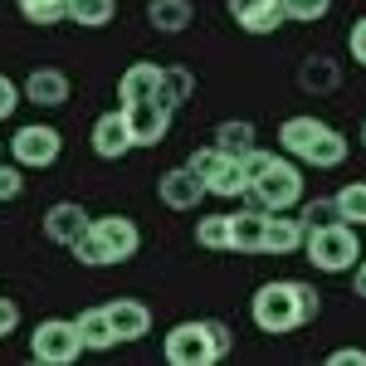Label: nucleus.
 <instances>
[{"label":"nucleus","instance_id":"nucleus-3","mask_svg":"<svg viewBox=\"0 0 366 366\" xmlns=\"http://www.w3.org/2000/svg\"><path fill=\"white\" fill-rule=\"evenodd\" d=\"M171 366H215L234 352V332L220 317H196V322H176L162 342Z\"/></svg>","mask_w":366,"mask_h":366},{"label":"nucleus","instance_id":"nucleus-9","mask_svg":"<svg viewBox=\"0 0 366 366\" xmlns=\"http://www.w3.org/2000/svg\"><path fill=\"white\" fill-rule=\"evenodd\" d=\"M225 10L244 34H274V29L288 25L283 0H225Z\"/></svg>","mask_w":366,"mask_h":366},{"label":"nucleus","instance_id":"nucleus-5","mask_svg":"<svg viewBox=\"0 0 366 366\" xmlns=\"http://www.w3.org/2000/svg\"><path fill=\"white\" fill-rule=\"evenodd\" d=\"M244 196L259 210H293V205H303V171L293 157H269V167L249 181Z\"/></svg>","mask_w":366,"mask_h":366},{"label":"nucleus","instance_id":"nucleus-8","mask_svg":"<svg viewBox=\"0 0 366 366\" xmlns=\"http://www.w3.org/2000/svg\"><path fill=\"white\" fill-rule=\"evenodd\" d=\"M171 113L162 98H147V103H122V117H127V132H132V147H157V142L171 132Z\"/></svg>","mask_w":366,"mask_h":366},{"label":"nucleus","instance_id":"nucleus-11","mask_svg":"<svg viewBox=\"0 0 366 366\" xmlns=\"http://www.w3.org/2000/svg\"><path fill=\"white\" fill-rule=\"evenodd\" d=\"M157 196L167 210H196L200 200H205V181H200L191 167H171L162 181H157Z\"/></svg>","mask_w":366,"mask_h":366},{"label":"nucleus","instance_id":"nucleus-25","mask_svg":"<svg viewBox=\"0 0 366 366\" xmlns=\"http://www.w3.org/2000/svg\"><path fill=\"white\" fill-rule=\"evenodd\" d=\"M332 200H337V220H347V225H366V181H347Z\"/></svg>","mask_w":366,"mask_h":366},{"label":"nucleus","instance_id":"nucleus-22","mask_svg":"<svg viewBox=\"0 0 366 366\" xmlns=\"http://www.w3.org/2000/svg\"><path fill=\"white\" fill-rule=\"evenodd\" d=\"M113 15H117V0H69V25H79V29H103V25H113Z\"/></svg>","mask_w":366,"mask_h":366},{"label":"nucleus","instance_id":"nucleus-18","mask_svg":"<svg viewBox=\"0 0 366 366\" xmlns=\"http://www.w3.org/2000/svg\"><path fill=\"white\" fill-rule=\"evenodd\" d=\"M264 225H269V210H239L229 215V249L239 254H264Z\"/></svg>","mask_w":366,"mask_h":366},{"label":"nucleus","instance_id":"nucleus-7","mask_svg":"<svg viewBox=\"0 0 366 366\" xmlns=\"http://www.w3.org/2000/svg\"><path fill=\"white\" fill-rule=\"evenodd\" d=\"M59 152H64V137H59V127H49V122H29V127H20L10 137V162L15 167H29V171L54 167Z\"/></svg>","mask_w":366,"mask_h":366},{"label":"nucleus","instance_id":"nucleus-4","mask_svg":"<svg viewBox=\"0 0 366 366\" xmlns=\"http://www.w3.org/2000/svg\"><path fill=\"white\" fill-rule=\"evenodd\" d=\"M303 254L317 274H352L357 259H362V239H357V225L347 220H332V225H317L303 234Z\"/></svg>","mask_w":366,"mask_h":366},{"label":"nucleus","instance_id":"nucleus-1","mask_svg":"<svg viewBox=\"0 0 366 366\" xmlns=\"http://www.w3.org/2000/svg\"><path fill=\"white\" fill-rule=\"evenodd\" d=\"M317 312H322V293H317L312 283H298V279H274V283H264V288L249 298L254 327L269 332V337L298 332V327L312 322Z\"/></svg>","mask_w":366,"mask_h":366},{"label":"nucleus","instance_id":"nucleus-17","mask_svg":"<svg viewBox=\"0 0 366 366\" xmlns=\"http://www.w3.org/2000/svg\"><path fill=\"white\" fill-rule=\"evenodd\" d=\"M108 322H113L117 342H142L152 332V308L142 298H113L108 303Z\"/></svg>","mask_w":366,"mask_h":366},{"label":"nucleus","instance_id":"nucleus-13","mask_svg":"<svg viewBox=\"0 0 366 366\" xmlns=\"http://www.w3.org/2000/svg\"><path fill=\"white\" fill-rule=\"evenodd\" d=\"M147 98H162V64L137 59V64H127L122 79H117V108H122V103H147Z\"/></svg>","mask_w":366,"mask_h":366},{"label":"nucleus","instance_id":"nucleus-39","mask_svg":"<svg viewBox=\"0 0 366 366\" xmlns=\"http://www.w3.org/2000/svg\"><path fill=\"white\" fill-rule=\"evenodd\" d=\"M362 147H366V122H362Z\"/></svg>","mask_w":366,"mask_h":366},{"label":"nucleus","instance_id":"nucleus-32","mask_svg":"<svg viewBox=\"0 0 366 366\" xmlns=\"http://www.w3.org/2000/svg\"><path fill=\"white\" fill-rule=\"evenodd\" d=\"M220 162H225V152H220V147H215V142H210V147H200V152H191V162H186V167L196 171L200 181H210V176H215V167H220Z\"/></svg>","mask_w":366,"mask_h":366},{"label":"nucleus","instance_id":"nucleus-15","mask_svg":"<svg viewBox=\"0 0 366 366\" xmlns=\"http://www.w3.org/2000/svg\"><path fill=\"white\" fill-rule=\"evenodd\" d=\"M93 152H98L103 162H122V157L132 152V132H127L122 108H113V113H103L93 122Z\"/></svg>","mask_w":366,"mask_h":366},{"label":"nucleus","instance_id":"nucleus-26","mask_svg":"<svg viewBox=\"0 0 366 366\" xmlns=\"http://www.w3.org/2000/svg\"><path fill=\"white\" fill-rule=\"evenodd\" d=\"M196 244L200 249H229V215H200L196 220Z\"/></svg>","mask_w":366,"mask_h":366},{"label":"nucleus","instance_id":"nucleus-27","mask_svg":"<svg viewBox=\"0 0 366 366\" xmlns=\"http://www.w3.org/2000/svg\"><path fill=\"white\" fill-rule=\"evenodd\" d=\"M298 84L303 88H312V93H327V88H337V64L332 59H308L303 69H298Z\"/></svg>","mask_w":366,"mask_h":366},{"label":"nucleus","instance_id":"nucleus-12","mask_svg":"<svg viewBox=\"0 0 366 366\" xmlns=\"http://www.w3.org/2000/svg\"><path fill=\"white\" fill-rule=\"evenodd\" d=\"M20 93H25V103H34V108H64V103H69V74L39 64V69H29V79L20 84Z\"/></svg>","mask_w":366,"mask_h":366},{"label":"nucleus","instance_id":"nucleus-36","mask_svg":"<svg viewBox=\"0 0 366 366\" xmlns=\"http://www.w3.org/2000/svg\"><path fill=\"white\" fill-rule=\"evenodd\" d=\"M15 327H20V308H15V303H10V298H0V342L10 337V332H15Z\"/></svg>","mask_w":366,"mask_h":366},{"label":"nucleus","instance_id":"nucleus-23","mask_svg":"<svg viewBox=\"0 0 366 366\" xmlns=\"http://www.w3.org/2000/svg\"><path fill=\"white\" fill-rule=\"evenodd\" d=\"M191 93H196V74L186 64H167L162 69V103L181 108V103H191Z\"/></svg>","mask_w":366,"mask_h":366},{"label":"nucleus","instance_id":"nucleus-20","mask_svg":"<svg viewBox=\"0 0 366 366\" xmlns=\"http://www.w3.org/2000/svg\"><path fill=\"white\" fill-rule=\"evenodd\" d=\"M191 20H196L191 0H147V25L157 34H181Z\"/></svg>","mask_w":366,"mask_h":366},{"label":"nucleus","instance_id":"nucleus-6","mask_svg":"<svg viewBox=\"0 0 366 366\" xmlns=\"http://www.w3.org/2000/svg\"><path fill=\"white\" fill-rule=\"evenodd\" d=\"M29 357L39 366H69L84 357V337L69 317H44L34 332H29Z\"/></svg>","mask_w":366,"mask_h":366},{"label":"nucleus","instance_id":"nucleus-29","mask_svg":"<svg viewBox=\"0 0 366 366\" xmlns=\"http://www.w3.org/2000/svg\"><path fill=\"white\" fill-rule=\"evenodd\" d=\"M15 5H20V15L29 25H59L69 15V0H15Z\"/></svg>","mask_w":366,"mask_h":366},{"label":"nucleus","instance_id":"nucleus-38","mask_svg":"<svg viewBox=\"0 0 366 366\" xmlns=\"http://www.w3.org/2000/svg\"><path fill=\"white\" fill-rule=\"evenodd\" d=\"M352 283H357V298H366V259H357V269H352Z\"/></svg>","mask_w":366,"mask_h":366},{"label":"nucleus","instance_id":"nucleus-24","mask_svg":"<svg viewBox=\"0 0 366 366\" xmlns=\"http://www.w3.org/2000/svg\"><path fill=\"white\" fill-rule=\"evenodd\" d=\"M210 142H215L225 157H244V152L254 147V122H244V117H239V122H220Z\"/></svg>","mask_w":366,"mask_h":366},{"label":"nucleus","instance_id":"nucleus-31","mask_svg":"<svg viewBox=\"0 0 366 366\" xmlns=\"http://www.w3.org/2000/svg\"><path fill=\"white\" fill-rule=\"evenodd\" d=\"M298 220H303L308 229H317V225H332V220H337V200H332V196H312L308 205L298 210Z\"/></svg>","mask_w":366,"mask_h":366},{"label":"nucleus","instance_id":"nucleus-2","mask_svg":"<svg viewBox=\"0 0 366 366\" xmlns=\"http://www.w3.org/2000/svg\"><path fill=\"white\" fill-rule=\"evenodd\" d=\"M279 142H283V152L293 157V162H303V167L312 171H332L347 162V152H352V142L342 137L332 122H322V117H288L279 127Z\"/></svg>","mask_w":366,"mask_h":366},{"label":"nucleus","instance_id":"nucleus-33","mask_svg":"<svg viewBox=\"0 0 366 366\" xmlns=\"http://www.w3.org/2000/svg\"><path fill=\"white\" fill-rule=\"evenodd\" d=\"M20 191H25V167L0 162V200H20Z\"/></svg>","mask_w":366,"mask_h":366},{"label":"nucleus","instance_id":"nucleus-35","mask_svg":"<svg viewBox=\"0 0 366 366\" xmlns=\"http://www.w3.org/2000/svg\"><path fill=\"white\" fill-rule=\"evenodd\" d=\"M347 49H352V59H357V64L366 69V15H362V20H357L352 29H347Z\"/></svg>","mask_w":366,"mask_h":366},{"label":"nucleus","instance_id":"nucleus-28","mask_svg":"<svg viewBox=\"0 0 366 366\" xmlns=\"http://www.w3.org/2000/svg\"><path fill=\"white\" fill-rule=\"evenodd\" d=\"M69 249H74V259H79V264H88V269H108V264H113V254L103 249V239L93 234V225L79 229V239H74Z\"/></svg>","mask_w":366,"mask_h":366},{"label":"nucleus","instance_id":"nucleus-14","mask_svg":"<svg viewBox=\"0 0 366 366\" xmlns=\"http://www.w3.org/2000/svg\"><path fill=\"white\" fill-rule=\"evenodd\" d=\"M88 220H93V215H88L79 200H59V205L44 210V239L69 249V244L79 239V229H88Z\"/></svg>","mask_w":366,"mask_h":366},{"label":"nucleus","instance_id":"nucleus-16","mask_svg":"<svg viewBox=\"0 0 366 366\" xmlns=\"http://www.w3.org/2000/svg\"><path fill=\"white\" fill-rule=\"evenodd\" d=\"M303 234H308V225H303L298 215H288V210H269V225H264V254H274V259L298 254V249H303Z\"/></svg>","mask_w":366,"mask_h":366},{"label":"nucleus","instance_id":"nucleus-37","mask_svg":"<svg viewBox=\"0 0 366 366\" xmlns=\"http://www.w3.org/2000/svg\"><path fill=\"white\" fill-rule=\"evenodd\" d=\"M327 362H332V366H366V352H362V347H337Z\"/></svg>","mask_w":366,"mask_h":366},{"label":"nucleus","instance_id":"nucleus-19","mask_svg":"<svg viewBox=\"0 0 366 366\" xmlns=\"http://www.w3.org/2000/svg\"><path fill=\"white\" fill-rule=\"evenodd\" d=\"M74 327H79V337H84V352H113L117 347V332L113 322H108V308H84L74 317Z\"/></svg>","mask_w":366,"mask_h":366},{"label":"nucleus","instance_id":"nucleus-34","mask_svg":"<svg viewBox=\"0 0 366 366\" xmlns=\"http://www.w3.org/2000/svg\"><path fill=\"white\" fill-rule=\"evenodd\" d=\"M20 103H25V93H20V84L0 74V122H5V117H15V108H20Z\"/></svg>","mask_w":366,"mask_h":366},{"label":"nucleus","instance_id":"nucleus-21","mask_svg":"<svg viewBox=\"0 0 366 366\" xmlns=\"http://www.w3.org/2000/svg\"><path fill=\"white\" fill-rule=\"evenodd\" d=\"M249 191V181H244V167H239V157H225L220 167H215V176L205 181V196H220V200H234Z\"/></svg>","mask_w":366,"mask_h":366},{"label":"nucleus","instance_id":"nucleus-10","mask_svg":"<svg viewBox=\"0 0 366 366\" xmlns=\"http://www.w3.org/2000/svg\"><path fill=\"white\" fill-rule=\"evenodd\" d=\"M88 225L103 239V249L113 254V264H127V259L142 249V229H137V220H127V215H98V220H88Z\"/></svg>","mask_w":366,"mask_h":366},{"label":"nucleus","instance_id":"nucleus-30","mask_svg":"<svg viewBox=\"0 0 366 366\" xmlns=\"http://www.w3.org/2000/svg\"><path fill=\"white\" fill-rule=\"evenodd\" d=\"M327 10H332V0H283L288 25H312V20H322Z\"/></svg>","mask_w":366,"mask_h":366}]
</instances>
